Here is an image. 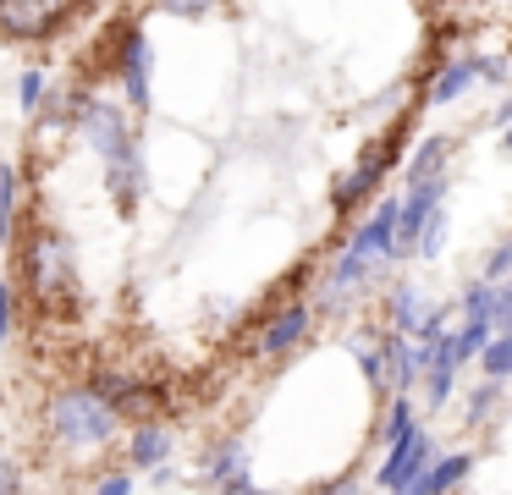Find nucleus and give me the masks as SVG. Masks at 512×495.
Here are the masks:
<instances>
[{
	"instance_id": "obj_1",
	"label": "nucleus",
	"mask_w": 512,
	"mask_h": 495,
	"mask_svg": "<svg viewBox=\"0 0 512 495\" xmlns=\"http://www.w3.org/2000/svg\"><path fill=\"white\" fill-rule=\"evenodd\" d=\"M45 435L67 457H94V451H105L122 435V418L111 413V402L89 380H78V385H61L45 402Z\"/></svg>"
},
{
	"instance_id": "obj_2",
	"label": "nucleus",
	"mask_w": 512,
	"mask_h": 495,
	"mask_svg": "<svg viewBox=\"0 0 512 495\" xmlns=\"http://www.w3.org/2000/svg\"><path fill=\"white\" fill-rule=\"evenodd\" d=\"M23 286H28V297L39 303V314H78V303H83L72 242L61 237L56 226H45V220L28 231V248H23Z\"/></svg>"
},
{
	"instance_id": "obj_3",
	"label": "nucleus",
	"mask_w": 512,
	"mask_h": 495,
	"mask_svg": "<svg viewBox=\"0 0 512 495\" xmlns=\"http://www.w3.org/2000/svg\"><path fill=\"white\" fill-rule=\"evenodd\" d=\"M402 160V121L391 132H380L375 143H364L358 149V160H353V171L342 176V182L331 187V209L336 215H353V209H364L369 198L380 193V182H386V171Z\"/></svg>"
},
{
	"instance_id": "obj_4",
	"label": "nucleus",
	"mask_w": 512,
	"mask_h": 495,
	"mask_svg": "<svg viewBox=\"0 0 512 495\" xmlns=\"http://www.w3.org/2000/svg\"><path fill=\"white\" fill-rule=\"evenodd\" d=\"M116 83L127 94V110L149 116V105H155V44H149V33L138 22H127L122 44H116Z\"/></svg>"
},
{
	"instance_id": "obj_5",
	"label": "nucleus",
	"mask_w": 512,
	"mask_h": 495,
	"mask_svg": "<svg viewBox=\"0 0 512 495\" xmlns=\"http://www.w3.org/2000/svg\"><path fill=\"white\" fill-rule=\"evenodd\" d=\"M72 127H78V138L89 143L94 154H100V165L111 160L116 149H127V143H133V116H127V105L100 99V94H83V99H78V116H72Z\"/></svg>"
},
{
	"instance_id": "obj_6",
	"label": "nucleus",
	"mask_w": 512,
	"mask_h": 495,
	"mask_svg": "<svg viewBox=\"0 0 512 495\" xmlns=\"http://www.w3.org/2000/svg\"><path fill=\"white\" fill-rule=\"evenodd\" d=\"M89 385L111 402V413L122 418H133V424H144V418H160V402H166V391L160 385H149V380H138V374H122V369H94L89 374Z\"/></svg>"
},
{
	"instance_id": "obj_7",
	"label": "nucleus",
	"mask_w": 512,
	"mask_h": 495,
	"mask_svg": "<svg viewBox=\"0 0 512 495\" xmlns=\"http://www.w3.org/2000/svg\"><path fill=\"white\" fill-rule=\"evenodd\" d=\"M474 83H507V61H501V55H452V61H441V72L430 77L424 99H430V105H452V99H463Z\"/></svg>"
},
{
	"instance_id": "obj_8",
	"label": "nucleus",
	"mask_w": 512,
	"mask_h": 495,
	"mask_svg": "<svg viewBox=\"0 0 512 495\" xmlns=\"http://www.w3.org/2000/svg\"><path fill=\"white\" fill-rule=\"evenodd\" d=\"M430 457H435V440L424 435V429H413L408 440L386 446V457H380V468H375V484H380L386 495H402L424 468H430Z\"/></svg>"
},
{
	"instance_id": "obj_9",
	"label": "nucleus",
	"mask_w": 512,
	"mask_h": 495,
	"mask_svg": "<svg viewBox=\"0 0 512 495\" xmlns=\"http://www.w3.org/2000/svg\"><path fill=\"white\" fill-rule=\"evenodd\" d=\"M105 187H111V204L116 215H133L138 204H144V187H149V160H144V143H127V149H116L111 160H105Z\"/></svg>"
},
{
	"instance_id": "obj_10",
	"label": "nucleus",
	"mask_w": 512,
	"mask_h": 495,
	"mask_svg": "<svg viewBox=\"0 0 512 495\" xmlns=\"http://www.w3.org/2000/svg\"><path fill=\"white\" fill-rule=\"evenodd\" d=\"M177 457V429L166 424V418H144V424H133V435H127V451H122V468L133 473H155L166 468V462Z\"/></svg>"
},
{
	"instance_id": "obj_11",
	"label": "nucleus",
	"mask_w": 512,
	"mask_h": 495,
	"mask_svg": "<svg viewBox=\"0 0 512 495\" xmlns=\"http://www.w3.org/2000/svg\"><path fill=\"white\" fill-rule=\"evenodd\" d=\"M380 270H386V264L364 259V253H353V248H336L331 270H325V281H320V308H342L347 297H358L369 281H380Z\"/></svg>"
},
{
	"instance_id": "obj_12",
	"label": "nucleus",
	"mask_w": 512,
	"mask_h": 495,
	"mask_svg": "<svg viewBox=\"0 0 512 495\" xmlns=\"http://www.w3.org/2000/svg\"><path fill=\"white\" fill-rule=\"evenodd\" d=\"M309 325H314V308L292 297V303H281L276 314L265 319V330H259L254 352H259V358H287V352L298 347L303 336H309Z\"/></svg>"
},
{
	"instance_id": "obj_13",
	"label": "nucleus",
	"mask_w": 512,
	"mask_h": 495,
	"mask_svg": "<svg viewBox=\"0 0 512 495\" xmlns=\"http://www.w3.org/2000/svg\"><path fill=\"white\" fill-rule=\"evenodd\" d=\"M457 358H452V330H446L441 341H435L430 352H424V369H419V391H424V413H441V407H452L457 396Z\"/></svg>"
},
{
	"instance_id": "obj_14",
	"label": "nucleus",
	"mask_w": 512,
	"mask_h": 495,
	"mask_svg": "<svg viewBox=\"0 0 512 495\" xmlns=\"http://www.w3.org/2000/svg\"><path fill=\"white\" fill-rule=\"evenodd\" d=\"M397 209H402V198H380V204L353 226V237H347L342 248L364 253V259H375V264H391V231H397Z\"/></svg>"
},
{
	"instance_id": "obj_15",
	"label": "nucleus",
	"mask_w": 512,
	"mask_h": 495,
	"mask_svg": "<svg viewBox=\"0 0 512 495\" xmlns=\"http://www.w3.org/2000/svg\"><path fill=\"white\" fill-rule=\"evenodd\" d=\"M375 347H380V369H386V391L397 396H413V385H419V369H424V352L413 347L408 336H391V330H375Z\"/></svg>"
},
{
	"instance_id": "obj_16",
	"label": "nucleus",
	"mask_w": 512,
	"mask_h": 495,
	"mask_svg": "<svg viewBox=\"0 0 512 495\" xmlns=\"http://www.w3.org/2000/svg\"><path fill=\"white\" fill-rule=\"evenodd\" d=\"M56 22H61V0H0V28L12 39L56 33Z\"/></svg>"
},
{
	"instance_id": "obj_17",
	"label": "nucleus",
	"mask_w": 512,
	"mask_h": 495,
	"mask_svg": "<svg viewBox=\"0 0 512 495\" xmlns=\"http://www.w3.org/2000/svg\"><path fill=\"white\" fill-rule=\"evenodd\" d=\"M468 473H474V451H441L402 495H452L457 484H468Z\"/></svg>"
},
{
	"instance_id": "obj_18",
	"label": "nucleus",
	"mask_w": 512,
	"mask_h": 495,
	"mask_svg": "<svg viewBox=\"0 0 512 495\" xmlns=\"http://www.w3.org/2000/svg\"><path fill=\"white\" fill-rule=\"evenodd\" d=\"M199 473H204V484H232V479H243L248 473V440H237V435H221L210 451L199 457Z\"/></svg>"
},
{
	"instance_id": "obj_19",
	"label": "nucleus",
	"mask_w": 512,
	"mask_h": 495,
	"mask_svg": "<svg viewBox=\"0 0 512 495\" xmlns=\"http://www.w3.org/2000/svg\"><path fill=\"white\" fill-rule=\"evenodd\" d=\"M446 160H452V138H446V132H430V138H424L419 149L408 154V165H402V187L441 182V176H446Z\"/></svg>"
},
{
	"instance_id": "obj_20",
	"label": "nucleus",
	"mask_w": 512,
	"mask_h": 495,
	"mask_svg": "<svg viewBox=\"0 0 512 495\" xmlns=\"http://www.w3.org/2000/svg\"><path fill=\"white\" fill-rule=\"evenodd\" d=\"M430 297H424V286H413V281H402L397 292L386 297V330L391 336H408L413 341V330L424 325V314H430Z\"/></svg>"
},
{
	"instance_id": "obj_21",
	"label": "nucleus",
	"mask_w": 512,
	"mask_h": 495,
	"mask_svg": "<svg viewBox=\"0 0 512 495\" xmlns=\"http://www.w3.org/2000/svg\"><path fill=\"white\" fill-rule=\"evenodd\" d=\"M501 396H507V385H496V380H474V391H468V402H463V424H468V429H496V418H501Z\"/></svg>"
},
{
	"instance_id": "obj_22",
	"label": "nucleus",
	"mask_w": 512,
	"mask_h": 495,
	"mask_svg": "<svg viewBox=\"0 0 512 495\" xmlns=\"http://www.w3.org/2000/svg\"><path fill=\"white\" fill-rule=\"evenodd\" d=\"M413 429H424L419 424V402H413V396H391L386 418H380V446H397V440L413 435Z\"/></svg>"
},
{
	"instance_id": "obj_23",
	"label": "nucleus",
	"mask_w": 512,
	"mask_h": 495,
	"mask_svg": "<svg viewBox=\"0 0 512 495\" xmlns=\"http://www.w3.org/2000/svg\"><path fill=\"white\" fill-rule=\"evenodd\" d=\"M479 374L496 385H512V330H496V336L485 341V352H479Z\"/></svg>"
},
{
	"instance_id": "obj_24",
	"label": "nucleus",
	"mask_w": 512,
	"mask_h": 495,
	"mask_svg": "<svg viewBox=\"0 0 512 495\" xmlns=\"http://www.w3.org/2000/svg\"><path fill=\"white\" fill-rule=\"evenodd\" d=\"M490 336H496V325H490V319H463V325L452 330V358H457V369H463V363H474L479 352H485Z\"/></svg>"
},
{
	"instance_id": "obj_25",
	"label": "nucleus",
	"mask_w": 512,
	"mask_h": 495,
	"mask_svg": "<svg viewBox=\"0 0 512 495\" xmlns=\"http://www.w3.org/2000/svg\"><path fill=\"white\" fill-rule=\"evenodd\" d=\"M17 242V171L12 160H0V253Z\"/></svg>"
},
{
	"instance_id": "obj_26",
	"label": "nucleus",
	"mask_w": 512,
	"mask_h": 495,
	"mask_svg": "<svg viewBox=\"0 0 512 495\" xmlns=\"http://www.w3.org/2000/svg\"><path fill=\"white\" fill-rule=\"evenodd\" d=\"M457 314H463V319H490V325H496V314H501V286L474 281L463 297H457Z\"/></svg>"
},
{
	"instance_id": "obj_27",
	"label": "nucleus",
	"mask_w": 512,
	"mask_h": 495,
	"mask_svg": "<svg viewBox=\"0 0 512 495\" xmlns=\"http://www.w3.org/2000/svg\"><path fill=\"white\" fill-rule=\"evenodd\" d=\"M45 94H50V77H45V66H28L23 77H17V105L34 116L39 105H45Z\"/></svg>"
},
{
	"instance_id": "obj_28",
	"label": "nucleus",
	"mask_w": 512,
	"mask_h": 495,
	"mask_svg": "<svg viewBox=\"0 0 512 495\" xmlns=\"http://www.w3.org/2000/svg\"><path fill=\"white\" fill-rule=\"evenodd\" d=\"M446 231H452V220H446V209H435V215L424 220V231H419V248H413V253H419V259H435V253L446 248Z\"/></svg>"
},
{
	"instance_id": "obj_29",
	"label": "nucleus",
	"mask_w": 512,
	"mask_h": 495,
	"mask_svg": "<svg viewBox=\"0 0 512 495\" xmlns=\"http://www.w3.org/2000/svg\"><path fill=\"white\" fill-rule=\"evenodd\" d=\"M0 495H28V479H23V462L12 451H0Z\"/></svg>"
},
{
	"instance_id": "obj_30",
	"label": "nucleus",
	"mask_w": 512,
	"mask_h": 495,
	"mask_svg": "<svg viewBox=\"0 0 512 495\" xmlns=\"http://www.w3.org/2000/svg\"><path fill=\"white\" fill-rule=\"evenodd\" d=\"M160 11H171V17H182V22H199V17H210L221 0H155Z\"/></svg>"
},
{
	"instance_id": "obj_31",
	"label": "nucleus",
	"mask_w": 512,
	"mask_h": 495,
	"mask_svg": "<svg viewBox=\"0 0 512 495\" xmlns=\"http://www.w3.org/2000/svg\"><path fill=\"white\" fill-rule=\"evenodd\" d=\"M485 281H490V286L512 281V242H501V248H490V259H485Z\"/></svg>"
},
{
	"instance_id": "obj_32",
	"label": "nucleus",
	"mask_w": 512,
	"mask_h": 495,
	"mask_svg": "<svg viewBox=\"0 0 512 495\" xmlns=\"http://www.w3.org/2000/svg\"><path fill=\"white\" fill-rule=\"evenodd\" d=\"M358 369H364L369 391H386V369H380V347H358Z\"/></svg>"
},
{
	"instance_id": "obj_33",
	"label": "nucleus",
	"mask_w": 512,
	"mask_h": 495,
	"mask_svg": "<svg viewBox=\"0 0 512 495\" xmlns=\"http://www.w3.org/2000/svg\"><path fill=\"white\" fill-rule=\"evenodd\" d=\"M133 473L127 468H111V473H100V484H94V495H133Z\"/></svg>"
},
{
	"instance_id": "obj_34",
	"label": "nucleus",
	"mask_w": 512,
	"mask_h": 495,
	"mask_svg": "<svg viewBox=\"0 0 512 495\" xmlns=\"http://www.w3.org/2000/svg\"><path fill=\"white\" fill-rule=\"evenodd\" d=\"M12 319H17V286L0 281V347H6V336H12Z\"/></svg>"
},
{
	"instance_id": "obj_35",
	"label": "nucleus",
	"mask_w": 512,
	"mask_h": 495,
	"mask_svg": "<svg viewBox=\"0 0 512 495\" xmlns=\"http://www.w3.org/2000/svg\"><path fill=\"white\" fill-rule=\"evenodd\" d=\"M215 495H276V490H265V484L254 479V473H243V479H232V484H221Z\"/></svg>"
},
{
	"instance_id": "obj_36",
	"label": "nucleus",
	"mask_w": 512,
	"mask_h": 495,
	"mask_svg": "<svg viewBox=\"0 0 512 495\" xmlns=\"http://www.w3.org/2000/svg\"><path fill=\"white\" fill-rule=\"evenodd\" d=\"M496 330H512V281H501V314H496Z\"/></svg>"
},
{
	"instance_id": "obj_37",
	"label": "nucleus",
	"mask_w": 512,
	"mask_h": 495,
	"mask_svg": "<svg viewBox=\"0 0 512 495\" xmlns=\"http://www.w3.org/2000/svg\"><path fill=\"white\" fill-rule=\"evenodd\" d=\"M320 495H358V479H353V473H342V479H331Z\"/></svg>"
},
{
	"instance_id": "obj_38",
	"label": "nucleus",
	"mask_w": 512,
	"mask_h": 495,
	"mask_svg": "<svg viewBox=\"0 0 512 495\" xmlns=\"http://www.w3.org/2000/svg\"><path fill=\"white\" fill-rule=\"evenodd\" d=\"M501 149H507V154H512V127H501Z\"/></svg>"
},
{
	"instance_id": "obj_39",
	"label": "nucleus",
	"mask_w": 512,
	"mask_h": 495,
	"mask_svg": "<svg viewBox=\"0 0 512 495\" xmlns=\"http://www.w3.org/2000/svg\"><path fill=\"white\" fill-rule=\"evenodd\" d=\"M424 6H441V0H424Z\"/></svg>"
}]
</instances>
